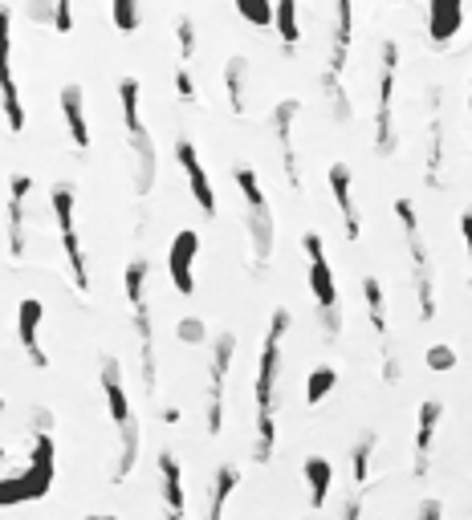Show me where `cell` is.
Instances as JSON below:
<instances>
[{
    "label": "cell",
    "mask_w": 472,
    "mask_h": 520,
    "mask_svg": "<svg viewBox=\"0 0 472 520\" xmlns=\"http://www.w3.org/2000/svg\"><path fill=\"white\" fill-rule=\"evenodd\" d=\"M289 334V313L273 309L265 346L257 358V382H253V399H257V451L253 460L269 464L273 460V443H277V378H281V346Z\"/></svg>",
    "instance_id": "cell-1"
},
{
    "label": "cell",
    "mask_w": 472,
    "mask_h": 520,
    "mask_svg": "<svg viewBox=\"0 0 472 520\" xmlns=\"http://www.w3.org/2000/svg\"><path fill=\"white\" fill-rule=\"evenodd\" d=\"M57 484V439L49 431H37L29 464L17 476L0 480V508H17V504H37L53 492Z\"/></svg>",
    "instance_id": "cell-2"
},
{
    "label": "cell",
    "mask_w": 472,
    "mask_h": 520,
    "mask_svg": "<svg viewBox=\"0 0 472 520\" xmlns=\"http://www.w3.org/2000/svg\"><path fill=\"white\" fill-rule=\"evenodd\" d=\"M102 395H106V407H110V419L118 431V464H114V484H118L131 476V468L139 460V427H135V411H131L127 386H123V370H118L114 358L102 362Z\"/></svg>",
    "instance_id": "cell-3"
},
{
    "label": "cell",
    "mask_w": 472,
    "mask_h": 520,
    "mask_svg": "<svg viewBox=\"0 0 472 520\" xmlns=\"http://www.w3.org/2000/svg\"><path fill=\"white\" fill-rule=\"evenodd\" d=\"M49 208L57 216V236H62V252H66V265H70V277H74V289L86 293L90 289V265H86V248H82V236H78V195L70 183H57L49 191Z\"/></svg>",
    "instance_id": "cell-4"
},
{
    "label": "cell",
    "mask_w": 472,
    "mask_h": 520,
    "mask_svg": "<svg viewBox=\"0 0 472 520\" xmlns=\"http://www.w3.org/2000/svg\"><path fill=\"white\" fill-rule=\"evenodd\" d=\"M118 102H123L127 139H131V147H135V155H139V195H147L151 183H155V163H159V159H155V143H151L147 122H143V90H139L135 78L118 82Z\"/></svg>",
    "instance_id": "cell-5"
},
{
    "label": "cell",
    "mask_w": 472,
    "mask_h": 520,
    "mask_svg": "<svg viewBox=\"0 0 472 520\" xmlns=\"http://www.w3.org/2000/svg\"><path fill=\"white\" fill-rule=\"evenodd\" d=\"M302 248H306V265H310V293H314L318 309L326 313L330 334H334L338 330V281H334V269H330V260H326V244H322L318 232H306Z\"/></svg>",
    "instance_id": "cell-6"
},
{
    "label": "cell",
    "mask_w": 472,
    "mask_h": 520,
    "mask_svg": "<svg viewBox=\"0 0 472 520\" xmlns=\"http://www.w3.org/2000/svg\"><path fill=\"white\" fill-rule=\"evenodd\" d=\"M0 106H5V122L13 135L25 130V102H21V86L13 74V17L9 9H0Z\"/></svg>",
    "instance_id": "cell-7"
},
{
    "label": "cell",
    "mask_w": 472,
    "mask_h": 520,
    "mask_svg": "<svg viewBox=\"0 0 472 520\" xmlns=\"http://www.w3.org/2000/svg\"><path fill=\"white\" fill-rule=\"evenodd\" d=\"M196 256H200V232L196 228L175 232V240L167 248V277H171V289L180 297L196 293Z\"/></svg>",
    "instance_id": "cell-8"
},
{
    "label": "cell",
    "mask_w": 472,
    "mask_h": 520,
    "mask_svg": "<svg viewBox=\"0 0 472 520\" xmlns=\"http://www.w3.org/2000/svg\"><path fill=\"white\" fill-rule=\"evenodd\" d=\"M232 354H236V338L232 334H220L216 350H212V370H208V435H220L224 427V386H228V366H232Z\"/></svg>",
    "instance_id": "cell-9"
},
{
    "label": "cell",
    "mask_w": 472,
    "mask_h": 520,
    "mask_svg": "<svg viewBox=\"0 0 472 520\" xmlns=\"http://www.w3.org/2000/svg\"><path fill=\"white\" fill-rule=\"evenodd\" d=\"M175 163L184 167V179H188V191H192L196 208L212 220L220 208H216V191H212V179H208V171H204V163H200L196 143H188V139H175Z\"/></svg>",
    "instance_id": "cell-10"
},
{
    "label": "cell",
    "mask_w": 472,
    "mask_h": 520,
    "mask_svg": "<svg viewBox=\"0 0 472 520\" xmlns=\"http://www.w3.org/2000/svg\"><path fill=\"white\" fill-rule=\"evenodd\" d=\"M41 321H45V305H41L37 297H25V301L17 305V342H21V350L29 354V362H33L37 370L49 366V358H45V350H41Z\"/></svg>",
    "instance_id": "cell-11"
},
{
    "label": "cell",
    "mask_w": 472,
    "mask_h": 520,
    "mask_svg": "<svg viewBox=\"0 0 472 520\" xmlns=\"http://www.w3.org/2000/svg\"><path fill=\"white\" fill-rule=\"evenodd\" d=\"M395 70H399V49L383 45V74H379V151H391V94H395Z\"/></svg>",
    "instance_id": "cell-12"
},
{
    "label": "cell",
    "mask_w": 472,
    "mask_h": 520,
    "mask_svg": "<svg viewBox=\"0 0 472 520\" xmlns=\"http://www.w3.org/2000/svg\"><path fill=\"white\" fill-rule=\"evenodd\" d=\"M57 106H62V118L70 126V139L78 151H90V118H86V98H82V86H66L62 98H57Z\"/></svg>",
    "instance_id": "cell-13"
},
{
    "label": "cell",
    "mask_w": 472,
    "mask_h": 520,
    "mask_svg": "<svg viewBox=\"0 0 472 520\" xmlns=\"http://www.w3.org/2000/svg\"><path fill=\"white\" fill-rule=\"evenodd\" d=\"M33 191L29 175H13L9 179V252L21 256L25 252V195Z\"/></svg>",
    "instance_id": "cell-14"
},
{
    "label": "cell",
    "mask_w": 472,
    "mask_h": 520,
    "mask_svg": "<svg viewBox=\"0 0 472 520\" xmlns=\"http://www.w3.org/2000/svg\"><path fill=\"white\" fill-rule=\"evenodd\" d=\"M293 114H298V102H281L273 110V130H277V143H281V159H285V179L293 187H302V175H298V155H293Z\"/></svg>",
    "instance_id": "cell-15"
},
{
    "label": "cell",
    "mask_w": 472,
    "mask_h": 520,
    "mask_svg": "<svg viewBox=\"0 0 472 520\" xmlns=\"http://www.w3.org/2000/svg\"><path fill=\"white\" fill-rule=\"evenodd\" d=\"M464 25V0H428V33L436 45L452 41Z\"/></svg>",
    "instance_id": "cell-16"
},
{
    "label": "cell",
    "mask_w": 472,
    "mask_h": 520,
    "mask_svg": "<svg viewBox=\"0 0 472 520\" xmlns=\"http://www.w3.org/2000/svg\"><path fill=\"white\" fill-rule=\"evenodd\" d=\"M159 476H163V500L167 516H188V492H184V468L171 451L159 455Z\"/></svg>",
    "instance_id": "cell-17"
},
{
    "label": "cell",
    "mask_w": 472,
    "mask_h": 520,
    "mask_svg": "<svg viewBox=\"0 0 472 520\" xmlns=\"http://www.w3.org/2000/svg\"><path fill=\"white\" fill-rule=\"evenodd\" d=\"M440 419H444V403H440V399H428V403L420 407V419H416V476H424V468H428V455H432Z\"/></svg>",
    "instance_id": "cell-18"
},
{
    "label": "cell",
    "mask_w": 472,
    "mask_h": 520,
    "mask_svg": "<svg viewBox=\"0 0 472 520\" xmlns=\"http://www.w3.org/2000/svg\"><path fill=\"white\" fill-rule=\"evenodd\" d=\"M350 167L346 163H334L330 167V191H334V204L342 212V224H346V236L359 240V212H354V195H350Z\"/></svg>",
    "instance_id": "cell-19"
},
{
    "label": "cell",
    "mask_w": 472,
    "mask_h": 520,
    "mask_svg": "<svg viewBox=\"0 0 472 520\" xmlns=\"http://www.w3.org/2000/svg\"><path fill=\"white\" fill-rule=\"evenodd\" d=\"M302 476H306V488H310V508H326L330 500V488H334V464L326 455H310L302 464Z\"/></svg>",
    "instance_id": "cell-20"
},
{
    "label": "cell",
    "mask_w": 472,
    "mask_h": 520,
    "mask_svg": "<svg viewBox=\"0 0 472 520\" xmlns=\"http://www.w3.org/2000/svg\"><path fill=\"white\" fill-rule=\"evenodd\" d=\"M236 484H241V472H236L232 464L216 472V480H212V496H208V520H224V512H228V500H232Z\"/></svg>",
    "instance_id": "cell-21"
},
{
    "label": "cell",
    "mask_w": 472,
    "mask_h": 520,
    "mask_svg": "<svg viewBox=\"0 0 472 520\" xmlns=\"http://www.w3.org/2000/svg\"><path fill=\"white\" fill-rule=\"evenodd\" d=\"M273 29L281 37L285 49H293L302 41V25H298V0H273Z\"/></svg>",
    "instance_id": "cell-22"
},
{
    "label": "cell",
    "mask_w": 472,
    "mask_h": 520,
    "mask_svg": "<svg viewBox=\"0 0 472 520\" xmlns=\"http://www.w3.org/2000/svg\"><path fill=\"white\" fill-rule=\"evenodd\" d=\"M245 78H249V61H245V57H232L228 70H224V86H228V106H232V114H245Z\"/></svg>",
    "instance_id": "cell-23"
},
{
    "label": "cell",
    "mask_w": 472,
    "mask_h": 520,
    "mask_svg": "<svg viewBox=\"0 0 472 520\" xmlns=\"http://www.w3.org/2000/svg\"><path fill=\"white\" fill-rule=\"evenodd\" d=\"M147 273H151L147 260H131L127 273H123V293H127V305H131V309H143V305H147Z\"/></svg>",
    "instance_id": "cell-24"
},
{
    "label": "cell",
    "mask_w": 472,
    "mask_h": 520,
    "mask_svg": "<svg viewBox=\"0 0 472 520\" xmlns=\"http://www.w3.org/2000/svg\"><path fill=\"white\" fill-rule=\"evenodd\" d=\"M110 21H114V29L123 33V37L139 33V25H143V9H139V0H110Z\"/></svg>",
    "instance_id": "cell-25"
},
{
    "label": "cell",
    "mask_w": 472,
    "mask_h": 520,
    "mask_svg": "<svg viewBox=\"0 0 472 520\" xmlns=\"http://www.w3.org/2000/svg\"><path fill=\"white\" fill-rule=\"evenodd\" d=\"M334 386H338V370H334V366H318V370H310V378H306V403H310V407L326 403Z\"/></svg>",
    "instance_id": "cell-26"
},
{
    "label": "cell",
    "mask_w": 472,
    "mask_h": 520,
    "mask_svg": "<svg viewBox=\"0 0 472 520\" xmlns=\"http://www.w3.org/2000/svg\"><path fill=\"white\" fill-rule=\"evenodd\" d=\"M346 49H350V0H338V33H334V78L342 74Z\"/></svg>",
    "instance_id": "cell-27"
},
{
    "label": "cell",
    "mask_w": 472,
    "mask_h": 520,
    "mask_svg": "<svg viewBox=\"0 0 472 520\" xmlns=\"http://www.w3.org/2000/svg\"><path fill=\"white\" fill-rule=\"evenodd\" d=\"M236 13H241V21H249L253 29H269L273 25V0H236Z\"/></svg>",
    "instance_id": "cell-28"
},
{
    "label": "cell",
    "mask_w": 472,
    "mask_h": 520,
    "mask_svg": "<svg viewBox=\"0 0 472 520\" xmlns=\"http://www.w3.org/2000/svg\"><path fill=\"white\" fill-rule=\"evenodd\" d=\"M371 455H375V435L367 431L363 439H359V447H354V455H350V464H354V484H367L371 480Z\"/></svg>",
    "instance_id": "cell-29"
},
{
    "label": "cell",
    "mask_w": 472,
    "mask_h": 520,
    "mask_svg": "<svg viewBox=\"0 0 472 520\" xmlns=\"http://www.w3.org/2000/svg\"><path fill=\"white\" fill-rule=\"evenodd\" d=\"M363 293H367V313H371V325L387 338V309H383V289H379V281L375 277H367L363 281Z\"/></svg>",
    "instance_id": "cell-30"
},
{
    "label": "cell",
    "mask_w": 472,
    "mask_h": 520,
    "mask_svg": "<svg viewBox=\"0 0 472 520\" xmlns=\"http://www.w3.org/2000/svg\"><path fill=\"white\" fill-rule=\"evenodd\" d=\"M175 33H180V65H192V53H196V21H192V17H180Z\"/></svg>",
    "instance_id": "cell-31"
},
{
    "label": "cell",
    "mask_w": 472,
    "mask_h": 520,
    "mask_svg": "<svg viewBox=\"0 0 472 520\" xmlns=\"http://www.w3.org/2000/svg\"><path fill=\"white\" fill-rule=\"evenodd\" d=\"M452 366H456V350H452V346H444V342L428 346V370H436V374H448Z\"/></svg>",
    "instance_id": "cell-32"
},
{
    "label": "cell",
    "mask_w": 472,
    "mask_h": 520,
    "mask_svg": "<svg viewBox=\"0 0 472 520\" xmlns=\"http://www.w3.org/2000/svg\"><path fill=\"white\" fill-rule=\"evenodd\" d=\"M175 338L188 342V346H200L204 342V321L200 317H184L180 325H175Z\"/></svg>",
    "instance_id": "cell-33"
},
{
    "label": "cell",
    "mask_w": 472,
    "mask_h": 520,
    "mask_svg": "<svg viewBox=\"0 0 472 520\" xmlns=\"http://www.w3.org/2000/svg\"><path fill=\"white\" fill-rule=\"evenodd\" d=\"M53 29L74 33V0H53Z\"/></svg>",
    "instance_id": "cell-34"
},
{
    "label": "cell",
    "mask_w": 472,
    "mask_h": 520,
    "mask_svg": "<svg viewBox=\"0 0 472 520\" xmlns=\"http://www.w3.org/2000/svg\"><path fill=\"white\" fill-rule=\"evenodd\" d=\"M175 90H180L184 102H196V82H192V70H188V65H180V70H175Z\"/></svg>",
    "instance_id": "cell-35"
},
{
    "label": "cell",
    "mask_w": 472,
    "mask_h": 520,
    "mask_svg": "<svg viewBox=\"0 0 472 520\" xmlns=\"http://www.w3.org/2000/svg\"><path fill=\"white\" fill-rule=\"evenodd\" d=\"M460 232H464V244H468V269H472V212L460 216Z\"/></svg>",
    "instance_id": "cell-36"
},
{
    "label": "cell",
    "mask_w": 472,
    "mask_h": 520,
    "mask_svg": "<svg viewBox=\"0 0 472 520\" xmlns=\"http://www.w3.org/2000/svg\"><path fill=\"white\" fill-rule=\"evenodd\" d=\"M416 520H444V508H440V500H428L424 508H420V516Z\"/></svg>",
    "instance_id": "cell-37"
},
{
    "label": "cell",
    "mask_w": 472,
    "mask_h": 520,
    "mask_svg": "<svg viewBox=\"0 0 472 520\" xmlns=\"http://www.w3.org/2000/svg\"><path fill=\"white\" fill-rule=\"evenodd\" d=\"M86 520H118V516H106V512H98V516H86Z\"/></svg>",
    "instance_id": "cell-38"
},
{
    "label": "cell",
    "mask_w": 472,
    "mask_h": 520,
    "mask_svg": "<svg viewBox=\"0 0 472 520\" xmlns=\"http://www.w3.org/2000/svg\"><path fill=\"white\" fill-rule=\"evenodd\" d=\"M468 118H472V86H468Z\"/></svg>",
    "instance_id": "cell-39"
},
{
    "label": "cell",
    "mask_w": 472,
    "mask_h": 520,
    "mask_svg": "<svg viewBox=\"0 0 472 520\" xmlns=\"http://www.w3.org/2000/svg\"><path fill=\"white\" fill-rule=\"evenodd\" d=\"M0 464H5V447H0Z\"/></svg>",
    "instance_id": "cell-40"
},
{
    "label": "cell",
    "mask_w": 472,
    "mask_h": 520,
    "mask_svg": "<svg viewBox=\"0 0 472 520\" xmlns=\"http://www.w3.org/2000/svg\"><path fill=\"white\" fill-rule=\"evenodd\" d=\"M167 520H188V516H167Z\"/></svg>",
    "instance_id": "cell-41"
},
{
    "label": "cell",
    "mask_w": 472,
    "mask_h": 520,
    "mask_svg": "<svg viewBox=\"0 0 472 520\" xmlns=\"http://www.w3.org/2000/svg\"><path fill=\"white\" fill-rule=\"evenodd\" d=\"M0 415H5V399H0Z\"/></svg>",
    "instance_id": "cell-42"
}]
</instances>
